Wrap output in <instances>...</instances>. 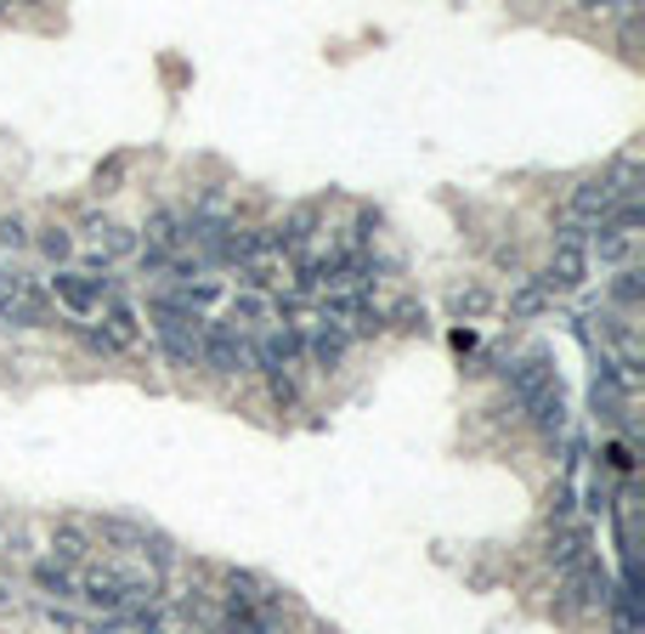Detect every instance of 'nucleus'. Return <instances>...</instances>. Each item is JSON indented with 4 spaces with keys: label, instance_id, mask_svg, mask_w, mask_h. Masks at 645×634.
<instances>
[{
    "label": "nucleus",
    "instance_id": "f03ea898",
    "mask_svg": "<svg viewBox=\"0 0 645 634\" xmlns=\"http://www.w3.org/2000/svg\"><path fill=\"white\" fill-rule=\"evenodd\" d=\"M198 362H210L216 374H244L255 362V346L238 335L232 323H210V328H204V357Z\"/></svg>",
    "mask_w": 645,
    "mask_h": 634
},
{
    "label": "nucleus",
    "instance_id": "f8f14e48",
    "mask_svg": "<svg viewBox=\"0 0 645 634\" xmlns=\"http://www.w3.org/2000/svg\"><path fill=\"white\" fill-rule=\"evenodd\" d=\"M527 414L538 419V430H566V391H561V380L550 391H538L527 403Z\"/></svg>",
    "mask_w": 645,
    "mask_h": 634
},
{
    "label": "nucleus",
    "instance_id": "412c9836",
    "mask_svg": "<svg viewBox=\"0 0 645 634\" xmlns=\"http://www.w3.org/2000/svg\"><path fill=\"white\" fill-rule=\"evenodd\" d=\"M0 244H7V250H28L34 239H28V227L18 216H7V221H0Z\"/></svg>",
    "mask_w": 645,
    "mask_h": 634
},
{
    "label": "nucleus",
    "instance_id": "1a4fd4ad",
    "mask_svg": "<svg viewBox=\"0 0 645 634\" xmlns=\"http://www.w3.org/2000/svg\"><path fill=\"white\" fill-rule=\"evenodd\" d=\"M566 595H572V607H606V573L595 561H584V566H572L566 573Z\"/></svg>",
    "mask_w": 645,
    "mask_h": 634
},
{
    "label": "nucleus",
    "instance_id": "f257e3e1",
    "mask_svg": "<svg viewBox=\"0 0 645 634\" xmlns=\"http://www.w3.org/2000/svg\"><path fill=\"white\" fill-rule=\"evenodd\" d=\"M159 341H164L170 362L193 369V362L204 357V318H187V312H176V307H159Z\"/></svg>",
    "mask_w": 645,
    "mask_h": 634
},
{
    "label": "nucleus",
    "instance_id": "6e6552de",
    "mask_svg": "<svg viewBox=\"0 0 645 634\" xmlns=\"http://www.w3.org/2000/svg\"><path fill=\"white\" fill-rule=\"evenodd\" d=\"M300 351H306V346L289 335V328H278V335H266V341L255 346V362H261L266 374H289L295 362H300Z\"/></svg>",
    "mask_w": 645,
    "mask_h": 634
},
{
    "label": "nucleus",
    "instance_id": "ddd939ff",
    "mask_svg": "<svg viewBox=\"0 0 645 634\" xmlns=\"http://www.w3.org/2000/svg\"><path fill=\"white\" fill-rule=\"evenodd\" d=\"M0 318H7V323H41V318H46V295L28 289V284H18L12 300L0 307Z\"/></svg>",
    "mask_w": 645,
    "mask_h": 634
},
{
    "label": "nucleus",
    "instance_id": "0eeeda50",
    "mask_svg": "<svg viewBox=\"0 0 645 634\" xmlns=\"http://www.w3.org/2000/svg\"><path fill=\"white\" fill-rule=\"evenodd\" d=\"M289 273H295L289 255H284V250H272V244H266L261 255L244 261V278H250L255 289H278V284H289ZM255 289H250V295H255Z\"/></svg>",
    "mask_w": 645,
    "mask_h": 634
},
{
    "label": "nucleus",
    "instance_id": "5701e85b",
    "mask_svg": "<svg viewBox=\"0 0 645 634\" xmlns=\"http://www.w3.org/2000/svg\"><path fill=\"white\" fill-rule=\"evenodd\" d=\"M618 300H623V307H634V300H640V273H623L618 278Z\"/></svg>",
    "mask_w": 645,
    "mask_h": 634
},
{
    "label": "nucleus",
    "instance_id": "b1692460",
    "mask_svg": "<svg viewBox=\"0 0 645 634\" xmlns=\"http://www.w3.org/2000/svg\"><path fill=\"white\" fill-rule=\"evenodd\" d=\"M0 600H7V589H0Z\"/></svg>",
    "mask_w": 645,
    "mask_h": 634
},
{
    "label": "nucleus",
    "instance_id": "a211bd4d",
    "mask_svg": "<svg viewBox=\"0 0 645 634\" xmlns=\"http://www.w3.org/2000/svg\"><path fill=\"white\" fill-rule=\"evenodd\" d=\"M261 318H266V300L261 295H238L232 300V328H238V335H244L250 323H261Z\"/></svg>",
    "mask_w": 645,
    "mask_h": 634
},
{
    "label": "nucleus",
    "instance_id": "2eb2a0df",
    "mask_svg": "<svg viewBox=\"0 0 645 634\" xmlns=\"http://www.w3.org/2000/svg\"><path fill=\"white\" fill-rule=\"evenodd\" d=\"M306 351H312L318 369H339V357H346V335H339V323H329L323 335L306 341Z\"/></svg>",
    "mask_w": 645,
    "mask_h": 634
},
{
    "label": "nucleus",
    "instance_id": "aec40b11",
    "mask_svg": "<svg viewBox=\"0 0 645 634\" xmlns=\"http://www.w3.org/2000/svg\"><path fill=\"white\" fill-rule=\"evenodd\" d=\"M543 307H550V289H543V284H527V289L516 295V312H521V318H532V312H543Z\"/></svg>",
    "mask_w": 645,
    "mask_h": 634
},
{
    "label": "nucleus",
    "instance_id": "dca6fc26",
    "mask_svg": "<svg viewBox=\"0 0 645 634\" xmlns=\"http://www.w3.org/2000/svg\"><path fill=\"white\" fill-rule=\"evenodd\" d=\"M448 312H453V318H487V312H493V295H487L482 284H470V289H453Z\"/></svg>",
    "mask_w": 645,
    "mask_h": 634
},
{
    "label": "nucleus",
    "instance_id": "423d86ee",
    "mask_svg": "<svg viewBox=\"0 0 645 634\" xmlns=\"http://www.w3.org/2000/svg\"><path fill=\"white\" fill-rule=\"evenodd\" d=\"M634 232H640V216L634 210H618L606 227H595V255L600 261H623L634 250Z\"/></svg>",
    "mask_w": 645,
    "mask_h": 634
},
{
    "label": "nucleus",
    "instance_id": "f3484780",
    "mask_svg": "<svg viewBox=\"0 0 645 634\" xmlns=\"http://www.w3.org/2000/svg\"><path fill=\"white\" fill-rule=\"evenodd\" d=\"M34 584H41L46 595H80V578L68 573V566H57V561H41V566H34Z\"/></svg>",
    "mask_w": 645,
    "mask_h": 634
},
{
    "label": "nucleus",
    "instance_id": "7ed1b4c3",
    "mask_svg": "<svg viewBox=\"0 0 645 634\" xmlns=\"http://www.w3.org/2000/svg\"><path fill=\"white\" fill-rule=\"evenodd\" d=\"M96 351H136L142 346V318H136V307H125V300H114L108 312H102V328L96 335H85Z\"/></svg>",
    "mask_w": 645,
    "mask_h": 634
},
{
    "label": "nucleus",
    "instance_id": "39448f33",
    "mask_svg": "<svg viewBox=\"0 0 645 634\" xmlns=\"http://www.w3.org/2000/svg\"><path fill=\"white\" fill-rule=\"evenodd\" d=\"M51 295H57V307H62V312H74V318L102 312V278H85V273H57V278H51Z\"/></svg>",
    "mask_w": 645,
    "mask_h": 634
},
{
    "label": "nucleus",
    "instance_id": "4be33fe9",
    "mask_svg": "<svg viewBox=\"0 0 645 634\" xmlns=\"http://www.w3.org/2000/svg\"><path fill=\"white\" fill-rule=\"evenodd\" d=\"M266 380H272V396L289 408V403H295V380H289V374H266Z\"/></svg>",
    "mask_w": 645,
    "mask_h": 634
},
{
    "label": "nucleus",
    "instance_id": "9d476101",
    "mask_svg": "<svg viewBox=\"0 0 645 634\" xmlns=\"http://www.w3.org/2000/svg\"><path fill=\"white\" fill-rule=\"evenodd\" d=\"M91 239H96L91 266H108V261H119V255L136 250V232L130 227H114V221H91Z\"/></svg>",
    "mask_w": 645,
    "mask_h": 634
},
{
    "label": "nucleus",
    "instance_id": "9b49d317",
    "mask_svg": "<svg viewBox=\"0 0 645 634\" xmlns=\"http://www.w3.org/2000/svg\"><path fill=\"white\" fill-rule=\"evenodd\" d=\"M51 561H57V566H85V561H91V532L74 527V521H62V527L51 532Z\"/></svg>",
    "mask_w": 645,
    "mask_h": 634
},
{
    "label": "nucleus",
    "instance_id": "4468645a",
    "mask_svg": "<svg viewBox=\"0 0 645 634\" xmlns=\"http://www.w3.org/2000/svg\"><path fill=\"white\" fill-rule=\"evenodd\" d=\"M312 227H318V210L306 205V210H295V216L278 227V239H272V244H278V250H306V244H312Z\"/></svg>",
    "mask_w": 645,
    "mask_h": 634
},
{
    "label": "nucleus",
    "instance_id": "6ab92c4d",
    "mask_svg": "<svg viewBox=\"0 0 645 634\" xmlns=\"http://www.w3.org/2000/svg\"><path fill=\"white\" fill-rule=\"evenodd\" d=\"M34 244H41V250H46L51 261H68V255H74V239H68L62 227H46V232H41V239H34Z\"/></svg>",
    "mask_w": 645,
    "mask_h": 634
},
{
    "label": "nucleus",
    "instance_id": "20e7f679",
    "mask_svg": "<svg viewBox=\"0 0 645 634\" xmlns=\"http://www.w3.org/2000/svg\"><path fill=\"white\" fill-rule=\"evenodd\" d=\"M584 273H589V255H584V244H577L572 239V232H566V239L555 244V255H550V266H543V289H550V295H561V289H577V284H584Z\"/></svg>",
    "mask_w": 645,
    "mask_h": 634
}]
</instances>
